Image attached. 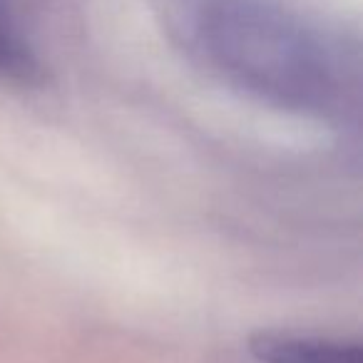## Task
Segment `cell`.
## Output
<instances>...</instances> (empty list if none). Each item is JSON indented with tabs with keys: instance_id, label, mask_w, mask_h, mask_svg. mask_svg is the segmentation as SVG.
I'll return each instance as SVG.
<instances>
[{
	"instance_id": "obj_1",
	"label": "cell",
	"mask_w": 363,
	"mask_h": 363,
	"mask_svg": "<svg viewBox=\"0 0 363 363\" xmlns=\"http://www.w3.org/2000/svg\"><path fill=\"white\" fill-rule=\"evenodd\" d=\"M197 45L214 72L274 107L313 117L356 110V48L277 0H209Z\"/></svg>"
},
{
	"instance_id": "obj_2",
	"label": "cell",
	"mask_w": 363,
	"mask_h": 363,
	"mask_svg": "<svg viewBox=\"0 0 363 363\" xmlns=\"http://www.w3.org/2000/svg\"><path fill=\"white\" fill-rule=\"evenodd\" d=\"M249 351L262 363H363V348L348 338L291 331H257Z\"/></svg>"
},
{
	"instance_id": "obj_3",
	"label": "cell",
	"mask_w": 363,
	"mask_h": 363,
	"mask_svg": "<svg viewBox=\"0 0 363 363\" xmlns=\"http://www.w3.org/2000/svg\"><path fill=\"white\" fill-rule=\"evenodd\" d=\"M45 80L43 62L23 35L8 0H0V82L13 87H38Z\"/></svg>"
}]
</instances>
